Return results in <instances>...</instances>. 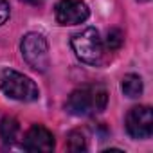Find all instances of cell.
<instances>
[{
  "mask_svg": "<svg viewBox=\"0 0 153 153\" xmlns=\"http://www.w3.org/2000/svg\"><path fill=\"white\" fill-rule=\"evenodd\" d=\"M20 51H22V58L31 68L38 72H47L51 65V54H49V43L43 34L27 33L25 36H22Z\"/></svg>",
  "mask_w": 153,
  "mask_h": 153,
  "instance_id": "277c9868",
  "label": "cell"
},
{
  "mask_svg": "<svg viewBox=\"0 0 153 153\" xmlns=\"http://www.w3.org/2000/svg\"><path fill=\"white\" fill-rule=\"evenodd\" d=\"M126 131L131 139L146 140L153 135V112L149 106H133L124 119Z\"/></svg>",
  "mask_w": 153,
  "mask_h": 153,
  "instance_id": "5b68a950",
  "label": "cell"
},
{
  "mask_svg": "<svg viewBox=\"0 0 153 153\" xmlns=\"http://www.w3.org/2000/svg\"><path fill=\"white\" fill-rule=\"evenodd\" d=\"M67 146L70 151H85L87 149V139L81 131L72 130L67 137Z\"/></svg>",
  "mask_w": 153,
  "mask_h": 153,
  "instance_id": "8fae6325",
  "label": "cell"
},
{
  "mask_svg": "<svg viewBox=\"0 0 153 153\" xmlns=\"http://www.w3.org/2000/svg\"><path fill=\"white\" fill-rule=\"evenodd\" d=\"M18 131H20V124L15 117L6 115L0 121V139L4 144H13L18 137Z\"/></svg>",
  "mask_w": 153,
  "mask_h": 153,
  "instance_id": "9c48e42d",
  "label": "cell"
},
{
  "mask_svg": "<svg viewBox=\"0 0 153 153\" xmlns=\"http://www.w3.org/2000/svg\"><path fill=\"white\" fill-rule=\"evenodd\" d=\"M137 2H148V0H137Z\"/></svg>",
  "mask_w": 153,
  "mask_h": 153,
  "instance_id": "5bb4252c",
  "label": "cell"
},
{
  "mask_svg": "<svg viewBox=\"0 0 153 153\" xmlns=\"http://www.w3.org/2000/svg\"><path fill=\"white\" fill-rule=\"evenodd\" d=\"M123 43H124V34H123V31L117 29V27H114V29H110V31L106 33V40H105L103 45H105L108 51H119V49L123 47Z\"/></svg>",
  "mask_w": 153,
  "mask_h": 153,
  "instance_id": "30bf717a",
  "label": "cell"
},
{
  "mask_svg": "<svg viewBox=\"0 0 153 153\" xmlns=\"http://www.w3.org/2000/svg\"><path fill=\"white\" fill-rule=\"evenodd\" d=\"M9 11H11L9 2H7V0H0V25H4V24L7 22Z\"/></svg>",
  "mask_w": 153,
  "mask_h": 153,
  "instance_id": "7c38bea8",
  "label": "cell"
},
{
  "mask_svg": "<svg viewBox=\"0 0 153 153\" xmlns=\"http://www.w3.org/2000/svg\"><path fill=\"white\" fill-rule=\"evenodd\" d=\"M108 103V92L99 87V85H88L76 88L68 99H67V112L78 117H87V115H96L101 114L106 108Z\"/></svg>",
  "mask_w": 153,
  "mask_h": 153,
  "instance_id": "6da1fadb",
  "label": "cell"
},
{
  "mask_svg": "<svg viewBox=\"0 0 153 153\" xmlns=\"http://www.w3.org/2000/svg\"><path fill=\"white\" fill-rule=\"evenodd\" d=\"M121 90L126 97L130 99H135L142 94L144 90V85H142V78L139 74H126L123 81H121Z\"/></svg>",
  "mask_w": 153,
  "mask_h": 153,
  "instance_id": "ba28073f",
  "label": "cell"
},
{
  "mask_svg": "<svg viewBox=\"0 0 153 153\" xmlns=\"http://www.w3.org/2000/svg\"><path fill=\"white\" fill-rule=\"evenodd\" d=\"M22 2H29V4H40L42 0H22Z\"/></svg>",
  "mask_w": 153,
  "mask_h": 153,
  "instance_id": "4fadbf2b",
  "label": "cell"
},
{
  "mask_svg": "<svg viewBox=\"0 0 153 153\" xmlns=\"http://www.w3.org/2000/svg\"><path fill=\"white\" fill-rule=\"evenodd\" d=\"M54 16L59 25H78L88 20L90 9L83 0H59L54 6Z\"/></svg>",
  "mask_w": 153,
  "mask_h": 153,
  "instance_id": "8992f818",
  "label": "cell"
},
{
  "mask_svg": "<svg viewBox=\"0 0 153 153\" xmlns=\"http://www.w3.org/2000/svg\"><path fill=\"white\" fill-rule=\"evenodd\" d=\"M54 146V135L42 124H33L24 137V148L33 153H49Z\"/></svg>",
  "mask_w": 153,
  "mask_h": 153,
  "instance_id": "52a82bcc",
  "label": "cell"
},
{
  "mask_svg": "<svg viewBox=\"0 0 153 153\" xmlns=\"http://www.w3.org/2000/svg\"><path fill=\"white\" fill-rule=\"evenodd\" d=\"M0 88L2 92L20 103H31L40 97V90L29 76L16 72L13 68H4L0 74Z\"/></svg>",
  "mask_w": 153,
  "mask_h": 153,
  "instance_id": "3957f363",
  "label": "cell"
},
{
  "mask_svg": "<svg viewBox=\"0 0 153 153\" xmlns=\"http://www.w3.org/2000/svg\"><path fill=\"white\" fill-rule=\"evenodd\" d=\"M70 47H72L74 54L78 56V59L87 65L99 67L103 63L105 45H103V40L96 27H85L83 31L72 34Z\"/></svg>",
  "mask_w": 153,
  "mask_h": 153,
  "instance_id": "7a4b0ae2",
  "label": "cell"
}]
</instances>
